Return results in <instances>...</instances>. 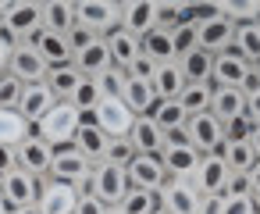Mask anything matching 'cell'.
I'll use <instances>...</instances> for the list:
<instances>
[{
	"mask_svg": "<svg viewBox=\"0 0 260 214\" xmlns=\"http://www.w3.org/2000/svg\"><path fill=\"white\" fill-rule=\"evenodd\" d=\"M40 29H43V4H36V0H11L0 18V36L11 47L29 43Z\"/></svg>",
	"mask_w": 260,
	"mask_h": 214,
	"instance_id": "6da1fadb",
	"label": "cell"
},
{
	"mask_svg": "<svg viewBox=\"0 0 260 214\" xmlns=\"http://www.w3.org/2000/svg\"><path fill=\"white\" fill-rule=\"evenodd\" d=\"M82 129V114L75 111V104H68V100H57L50 111H47V118L32 129L36 136H43L54 150L57 146H68V143H75V132Z\"/></svg>",
	"mask_w": 260,
	"mask_h": 214,
	"instance_id": "7a4b0ae2",
	"label": "cell"
},
{
	"mask_svg": "<svg viewBox=\"0 0 260 214\" xmlns=\"http://www.w3.org/2000/svg\"><path fill=\"white\" fill-rule=\"evenodd\" d=\"M89 175H93V161H86L75 150V143L54 150V164H50V178L54 182H68L79 193H89Z\"/></svg>",
	"mask_w": 260,
	"mask_h": 214,
	"instance_id": "3957f363",
	"label": "cell"
},
{
	"mask_svg": "<svg viewBox=\"0 0 260 214\" xmlns=\"http://www.w3.org/2000/svg\"><path fill=\"white\" fill-rule=\"evenodd\" d=\"M75 22L86 25L93 36H107L114 29H121V4L118 0H79Z\"/></svg>",
	"mask_w": 260,
	"mask_h": 214,
	"instance_id": "277c9868",
	"label": "cell"
},
{
	"mask_svg": "<svg viewBox=\"0 0 260 214\" xmlns=\"http://www.w3.org/2000/svg\"><path fill=\"white\" fill-rule=\"evenodd\" d=\"M89 193H93L104 207H118V203L125 200V193H128V175H125V168L107 164V161L93 164V175H89Z\"/></svg>",
	"mask_w": 260,
	"mask_h": 214,
	"instance_id": "5b68a950",
	"label": "cell"
},
{
	"mask_svg": "<svg viewBox=\"0 0 260 214\" xmlns=\"http://www.w3.org/2000/svg\"><path fill=\"white\" fill-rule=\"evenodd\" d=\"M93 114H96V129L107 139H125L132 132V125H136V114L128 111V104L121 97H104Z\"/></svg>",
	"mask_w": 260,
	"mask_h": 214,
	"instance_id": "8992f818",
	"label": "cell"
},
{
	"mask_svg": "<svg viewBox=\"0 0 260 214\" xmlns=\"http://www.w3.org/2000/svg\"><path fill=\"white\" fill-rule=\"evenodd\" d=\"M0 196H4L8 210L36 207V200H40V178L29 175V171H22V168H15V171H8L4 178H0Z\"/></svg>",
	"mask_w": 260,
	"mask_h": 214,
	"instance_id": "52a82bcc",
	"label": "cell"
},
{
	"mask_svg": "<svg viewBox=\"0 0 260 214\" xmlns=\"http://www.w3.org/2000/svg\"><path fill=\"white\" fill-rule=\"evenodd\" d=\"M157 200H160L164 214H200V203H203L192 178H168V186L157 193Z\"/></svg>",
	"mask_w": 260,
	"mask_h": 214,
	"instance_id": "ba28073f",
	"label": "cell"
},
{
	"mask_svg": "<svg viewBox=\"0 0 260 214\" xmlns=\"http://www.w3.org/2000/svg\"><path fill=\"white\" fill-rule=\"evenodd\" d=\"M15 161H18V168L22 171H29V175H36V178H50V164H54V146L43 139V136H29L25 143H18L15 146Z\"/></svg>",
	"mask_w": 260,
	"mask_h": 214,
	"instance_id": "9c48e42d",
	"label": "cell"
},
{
	"mask_svg": "<svg viewBox=\"0 0 260 214\" xmlns=\"http://www.w3.org/2000/svg\"><path fill=\"white\" fill-rule=\"evenodd\" d=\"M185 132H189L192 150H200V154H221V146H224V125L210 111L207 114H192L185 121Z\"/></svg>",
	"mask_w": 260,
	"mask_h": 214,
	"instance_id": "30bf717a",
	"label": "cell"
},
{
	"mask_svg": "<svg viewBox=\"0 0 260 214\" xmlns=\"http://www.w3.org/2000/svg\"><path fill=\"white\" fill-rule=\"evenodd\" d=\"M228 178H232V171H228L224 157L221 154H203L200 157V168L192 175V186H196L200 196H224Z\"/></svg>",
	"mask_w": 260,
	"mask_h": 214,
	"instance_id": "8fae6325",
	"label": "cell"
},
{
	"mask_svg": "<svg viewBox=\"0 0 260 214\" xmlns=\"http://www.w3.org/2000/svg\"><path fill=\"white\" fill-rule=\"evenodd\" d=\"M79 189L68 186V182H54V178H40V200H36V210L40 214H75V203H79Z\"/></svg>",
	"mask_w": 260,
	"mask_h": 214,
	"instance_id": "7c38bea8",
	"label": "cell"
},
{
	"mask_svg": "<svg viewBox=\"0 0 260 214\" xmlns=\"http://www.w3.org/2000/svg\"><path fill=\"white\" fill-rule=\"evenodd\" d=\"M8 75H15V79H18V82H25V86H32V82H47L50 65L36 54V47H32V43H18V47L11 50Z\"/></svg>",
	"mask_w": 260,
	"mask_h": 214,
	"instance_id": "4fadbf2b",
	"label": "cell"
},
{
	"mask_svg": "<svg viewBox=\"0 0 260 214\" xmlns=\"http://www.w3.org/2000/svg\"><path fill=\"white\" fill-rule=\"evenodd\" d=\"M157 18H160V4H157V0H128V4H121V29L132 33L136 40L153 33Z\"/></svg>",
	"mask_w": 260,
	"mask_h": 214,
	"instance_id": "5bb4252c",
	"label": "cell"
},
{
	"mask_svg": "<svg viewBox=\"0 0 260 214\" xmlns=\"http://www.w3.org/2000/svg\"><path fill=\"white\" fill-rule=\"evenodd\" d=\"M249 75H253V65H249L246 57H239L235 50H224V54L214 57V72H210V82H214V86L242 89Z\"/></svg>",
	"mask_w": 260,
	"mask_h": 214,
	"instance_id": "9a60e30c",
	"label": "cell"
},
{
	"mask_svg": "<svg viewBox=\"0 0 260 214\" xmlns=\"http://www.w3.org/2000/svg\"><path fill=\"white\" fill-rule=\"evenodd\" d=\"M125 175H128V186H136V189H150V193H160L164 186H168V171H164V164H160V157H146V154H139L128 168H125Z\"/></svg>",
	"mask_w": 260,
	"mask_h": 214,
	"instance_id": "2e32d148",
	"label": "cell"
},
{
	"mask_svg": "<svg viewBox=\"0 0 260 214\" xmlns=\"http://www.w3.org/2000/svg\"><path fill=\"white\" fill-rule=\"evenodd\" d=\"M32 47H36V54L50 65V68H64V65H75V54H72V43H68V36H57V33H47V29H40L32 40H29Z\"/></svg>",
	"mask_w": 260,
	"mask_h": 214,
	"instance_id": "e0dca14e",
	"label": "cell"
},
{
	"mask_svg": "<svg viewBox=\"0 0 260 214\" xmlns=\"http://www.w3.org/2000/svg\"><path fill=\"white\" fill-rule=\"evenodd\" d=\"M57 104V97L50 93V86L47 82H32V86H25V93H22V104H18V114L36 129L43 118H47V111Z\"/></svg>",
	"mask_w": 260,
	"mask_h": 214,
	"instance_id": "ac0fdd59",
	"label": "cell"
},
{
	"mask_svg": "<svg viewBox=\"0 0 260 214\" xmlns=\"http://www.w3.org/2000/svg\"><path fill=\"white\" fill-rule=\"evenodd\" d=\"M196 40H200V50H207L210 57H217V54L232 50V43H235V25H232L228 18L196 25Z\"/></svg>",
	"mask_w": 260,
	"mask_h": 214,
	"instance_id": "d6986e66",
	"label": "cell"
},
{
	"mask_svg": "<svg viewBox=\"0 0 260 214\" xmlns=\"http://www.w3.org/2000/svg\"><path fill=\"white\" fill-rule=\"evenodd\" d=\"M200 150H192V146H175V143H168L164 146V154H160V164H164V171L171 175V178H192L196 175V168H200Z\"/></svg>",
	"mask_w": 260,
	"mask_h": 214,
	"instance_id": "ffe728a7",
	"label": "cell"
},
{
	"mask_svg": "<svg viewBox=\"0 0 260 214\" xmlns=\"http://www.w3.org/2000/svg\"><path fill=\"white\" fill-rule=\"evenodd\" d=\"M104 40H107V50H111L114 68H121V72H128L132 61L143 54V40H136V36L125 33V29H114V33H107Z\"/></svg>",
	"mask_w": 260,
	"mask_h": 214,
	"instance_id": "44dd1931",
	"label": "cell"
},
{
	"mask_svg": "<svg viewBox=\"0 0 260 214\" xmlns=\"http://www.w3.org/2000/svg\"><path fill=\"white\" fill-rule=\"evenodd\" d=\"M128 139H132V146H136V154H146V157H160V154H164V146H168L164 132H160L146 114H143V118H136V125H132Z\"/></svg>",
	"mask_w": 260,
	"mask_h": 214,
	"instance_id": "7402d4cb",
	"label": "cell"
},
{
	"mask_svg": "<svg viewBox=\"0 0 260 214\" xmlns=\"http://www.w3.org/2000/svg\"><path fill=\"white\" fill-rule=\"evenodd\" d=\"M75 68H79L86 79H96V75H104L107 68H114L111 50H107V40L100 36V40H93L86 50H79V54H75Z\"/></svg>",
	"mask_w": 260,
	"mask_h": 214,
	"instance_id": "603a6c76",
	"label": "cell"
},
{
	"mask_svg": "<svg viewBox=\"0 0 260 214\" xmlns=\"http://www.w3.org/2000/svg\"><path fill=\"white\" fill-rule=\"evenodd\" d=\"M210 114H214L221 125H224L228 118H235V114H246V93H242V89H232V86H214Z\"/></svg>",
	"mask_w": 260,
	"mask_h": 214,
	"instance_id": "cb8c5ba5",
	"label": "cell"
},
{
	"mask_svg": "<svg viewBox=\"0 0 260 214\" xmlns=\"http://www.w3.org/2000/svg\"><path fill=\"white\" fill-rule=\"evenodd\" d=\"M43 29L68 36L75 29V4H68V0H47L43 4Z\"/></svg>",
	"mask_w": 260,
	"mask_h": 214,
	"instance_id": "d4e9b609",
	"label": "cell"
},
{
	"mask_svg": "<svg viewBox=\"0 0 260 214\" xmlns=\"http://www.w3.org/2000/svg\"><path fill=\"white\" fill-rule=\"evenodd\" d=\"M121 100L128 104V111H132L136 118H143V114H150V111H153L157 93H153V86H150V82H143V79H132V75H128V82H125V89H121Z\"/></svg>",
	"mask_w": 260,
	"mask_h": 214,
	"instance_id": "484cf974",
	"label": "cell"
},
{
	"mask_svg": "<svg viewBox=\"0 0 260 214\" xmlns=\"http://www.w3.org/2000/svg\"><path fill=\"white\" fill-rule=\"evenodd\" d=\"M143 54L150 57V61H157V65H171V61H178V54H175V40H171V29H153V33H146L143 36Z\"/></svg>",
	"mask_w": 260,
	"mask_h": 214,
	"instance_id": "4316f807",
	"label": "cell"
},
{
	"mask_svg": "<svg viewBox=\"0 0 260 214\" xmlns=\"http://www.w3.org/2000/svg\"><path fill=\"white\" fill-rule=\"evenodd\" d=\"M150 86H153L157 100H178V93L185 89V75H182L178 61H171V65H160Z\"/></svg>",
	"mask_w": 260,
	"mask_h": 214,
	"instance_id": "83f0119b",
	"label": "cell"
},
{
	"mask_svg": "<svg viewBox=\"0 0 260 214\" xmlns=\"http://www.w3.org/2000/svg\"><path fill=\"white\" fill-rule=\"evenodd\" d=\"M82 72L75 68V65H64V68H50V75H47V86H50V93L57 97V100H68L72 104V97H75V89L82 86Z\"/></svg>",
	"mask_w": 260,
	"mask_h": 214,
	"instance_id": "f1b7e54d",
	"label": "cell"
},
{
	"mask_svg": "<svg viewBox=\"0 0 260 214\" xmlns=\"http://www.w3.org/2000/svg\"><path fill=\"white\" fill-rule=\"evenodd\" d=\"M210 97H214V82H185V89L178 93V104L192 118V114H207L210 111Z\"/></svg>",
	"mask_w": 260,
	"mask_h": 214,
	"instance_id": "f546056e",
	"label": "cell"
},
{
	"mask_svg": "<svg viewBox=\"0 0 260 214\" xmlns=\"http://www.w3.org/2000/svg\"><path fill=\"white\" fill-rule=\"evenodd\" d=\"M146 118H150L164 136H168V132H175V129H182V125L189 121V114L182 111V104H178V100H157V104H153V111H150Z\"/></svg>",
	"mask_w": 260,
	"mask_h": 214,
	"instance_id": "4dcf8cb0",
	"label": "cell"
},
{
	"mask_svg": "<svg viewBox=\"0 0 260 214\" xmlns=\"http://www.w3.org/2000/svg\"><path fill=\"white\" fill-rule=\"evenodd\" d=\"M75 150H79L86 161L100 164V161H104V154H107V136H104L96 125H82V129L75 132Z\"/></svg>",
	"mask_w": 260,
	"mask_h": 214,
	"instance_id": "1f68e13d",
	"label": "cell"
},
{
	"mask_svg": "<svg viewBox=\"0 0 260 214\" xmlns=\"http://www.w3.org/2000/svg\"><path fill=\"white\" fill-rule=\"evenodd\" d=\"M32 136V125L18 114V111H0V143L4 146H18V143H25Z\"/></svg>",
	"mask_w": 260,
	"mask_h": 214,
	"instance_id": "d6a6232c",
	"label": "cell"
},
{
	"mask_svg": "<svg viewBox=\"0 0 260 214\" xmlns=\"http://www.w3.org/2000/svg\"><path fill=\"white\" fill-rule=\"evenodd\" d=\"M232 50L239 57H246L249 65H260V22H249V25H235V43Z\"/></svg>",
	"mask_w": 260,
	"mask_h": 214,
	"instance_id": "836d02e7",
	"label": "cell"
},
{
	"mask_svg": "<svg viewBox=\"0 0 260 214\" xmlns=\"http://www.w3.org/2000/svg\"><path fill=\"white\" fill-rule=\"evenodd\" d=\"M178 68L185 75V82H210V72H214V57L207 50H192L185 57H178Z\"/></svg>",
	"mask_w": 260,
	"mask_h": 214,
	"instance_id": "e575fe53",
	"label": "cell"
},
{
	"mask_svg": "<svg viewBox=\"0 0 260 214\" xmlns=\"http://www.w3.org/2000/svg\"><path fill=\"white\" fill-rule=\"evenodd\" d=\"M221 157H224V164H228L232 175H249V168L256 164V154H253L249 139L246 143H224L221 146Z\"/></svg>",
	"mask_w": 260,
	"mask_h": 214,
	"instance_id": "d590c367",
	"label": "cell"
},
{
	"mask_svg": "<svg viewBox=\"0 0 260 214\" xmlns=\"http://www.w3.org/2000/svg\"><path fill=\"white\" fill-rule=\"evenodd\" d=\"M114 210H118V214H153V210H160V200H157V193H150V189L128 186L125 200H121Z\"/></svg>",
	"mask_w": 260,
	"mask_h": 214,
	"instance_id": "8d00e7d4",
	"label": "cell"
},
{
	"mask_svg": "<svg viewBox=\"0 0 260 214\" xmlns=\"http://www.w3.org/2000/svg\"><path fill=\"white\" fill-rule=\"evenodd\" d=\"M100 100H104V89H100V82H96V79H82V86H79V89H75V97H72V104H75V111H79V114L96 111V107H100Z\"/></svg>",
	"mask_w": 260,
	"mask_h": 214,
	"instance_id": "74e56055",
	"label": "cell"
},
{
	"mask_svg": "<svg viewBox=\"0 0 260 214\" xmlns=\"http://www.w3.org/2000/svg\"><path fill=\"white\" fill-rule=\"evenodd\" d=\"M221 11H224V18L232 22V25H249V22H260V0H246V4H221Z\"/></svg>",
	"mask_w": 260,
	"mask_h": 214,
	"instance_id": "f35d334b",
	"label": "cell"
},
{
	"mask_svg": "<svg viewBox=\"0 0 260 214\" xmlns=\"http://www.w3.org/2000/svg\"><path fill=\"white\" fill-rule=\"evenodd\" d=\"M22 93H25V82H18L15 75H0V111H18L22 104Z\"/></svg>",
	"mask_w": 260,
	"mask_h": 214,
	"instance_id": "ab89813d",
	"label": "cell"
},
{
	"mask_svg": "<svg viewBox=\"0 0 260 214\" xmlns=\"http://www.w3.org/2000/svg\"><path fill=\"white\" fill-rule=\"evenodd\" d=\"M136 157H139V154H136V146H132V139H128V136H125V139H107V154H104V161H107V164L128 168Z\"/></svg>",
	"mask_w": 260,
	"mask_h": 214,
	"instance_id": "60d3db41",
	"label": "cell"
},
{
	"mask_svg": "<svg viewBox=\"0 0 260 214\" xmlns=\"http://www.w3.org/2000/svg\"><path fill=\"white\" fill-rule=\"evenodd\" d=\"M171 40H175V54H178V57L200 50V40H196V25H192V22H178V25L171 29Z\"/></svg>",
	"mask_w": 260,
	"mask_h": 214,
	"instance_id": "b9f144b4",
	"label": "cell"
},
{
	"mask_svg": "<svg viewBox=\"0 0 260 214\" xmlns=\"http://www.w3.org/2000/svg\"><path fill=\"white\" fill-rule=\"evenodd\" d=\"M253 136V118L249 114H235L224 121V143H246Z\"/></svg>",
	"mask_w": 260,
	"mask_h": 214,
	"instance_id": "7bdbcfd3",
	"label": "cell"
},
{
	"mask_svg": "<svg viewBox=\"0 0 260 214\" xmlns=\"http://www.w3.org/2000/svg\"><path fill=\"white\" fill-rule=\"evenodd\" d=\"M96 82H100L104 97H121V89H125V82H128V72H121V68H107L104 75H96Z\"/></svg>",
	"mask_w": 260,
	"mask_h": 214,
	"instance_id": "ee69618b",
	"label": "cell"
},
{
	"mask_svg": "<svg viewBox=\"0 0 260 214\" xmlns=\"http://www.w3.org/2000/svg\"><path fill=\"white\" fill-rule=\"evenodd\" d=\"M221 214H256V196H221Z\"/></svg>",
	"mask_w": 260,
	"mask_h": 214,
	"instance_id": "f6af8a7d",
	"label": "cell"
},
{
	"mask_svg": "<svg viewBox=\"0 0 260 214\" xmlns=\"http://www.w3.org/2000/svg\"><path fill=\"white\" fill-rule=\"evenodd\" d=\"M157 68H160L157 61H150L146 54H139V57L132 61V68H128V75H132V79H143V82H153V75H157Z\"/></svg>",
	"mask_w": 260,
	"mask_h": 214,
	"instance_id": "bcb514c9",
	"label": "cell"
},
{
	"mask_svg": "<svg viewBox=\"0 0 260 214\" xmlns=\"http://www.w3.org/2000/svg\"><path fill=\"white\" fill-rule=\"evenodd\" d=\"M93 40H100V36H93V33H89L86 25H79V22H75V29L68 33V43H72V54H79V50H86V47H89Z\"/></svg>",
	"mask_w": 260,
	"mask_h": 214,
	"instance_id": "7dc6e473",
	"label": "cell"
},
{
	"mask_svg": "<svg viewBox=\"0 0 260 214\" xmlns=\"http://www.w3.org/2000/svg\"><path fill=\"white\" fill-rule=\"evenodd\" d=\"M107 210H111V207H104L93 193H82L79 203H75V214H107Z\"/></svg>",
	"mask_w": 260,
	"mask_h": 214,
	"instance_id": "c3c4849f",
	"label": "cell"
},
{
	"mask_svg": "<svg viewBox=\"0 0 260 214\" xmlns=\"http://www.w3.org/2000/svg\"><path fill=\"white\" fill-rule=\"evenodd\" d=\"M224 196H253L249 193V175H232L224 186Z\"/></svg>",
	"mask_w": 260,
	"mask_h": 214,
	"instance_id": "681fc988",
	"label": "cell"
},
{
	"mask_svg": "<svg viewBox=\"0 0 260 214\" xmlns=\"http://www.w3.org/2000/svg\"><path fill=\"white\" fill-rule=\"evenodd\" d=\"M157 25H160V29H175V25H178V4H160Z\"/></svg>",
	"mask_w": 260,
	"mask_h": 214,
	"instance_id": "f907efd6",
	"label": "cell"
},
{
	"mask_svg": "<svg viewBox=\"0 0 260 214\" xmlns=\"http://www.w3.org/2000/svg\"><path fill=\"white\" fill-rule=\"evenodd\" d=\"M15 168H18V161H15V150L0 143V178H4L8 171H15Z\"/></svg>",
	"mask_w": 260,
	"mask_h": 214,
	"instance_id": "816d5d0a",
	"label": "cell"
},
{
	"mask_svg": "<svg viewBox=\"0 0 260 214\" xmlns=\"http://www.w3.org/2000/svg\"><path fill=\"white\" fill-rule=\"evenodd\" d=\"M246 114L253 118V125H260V89L246 97Z\"/></svg>",
	"mask_w": 260,
	"mask_h": 214,
	"instance_id": "f5cc1de1",
	"label": "cell"
},
{
	"mask_svg": "<svg viewBox=\"0 0 260 214\" xmlns=\"http://www.w3.org/2000/svg\"><path fill=\"white\" fill-rule=\"evenodd\" d=\"M11 50H15V47H11L4 36H0V75H4V72H8V65H11Z\"/></svg>",
	"mask_w": 260,
	"mask_h": 214,
	"instance_id": "db71d44e",
	"label": "cell"
},
{
	"mask_svg": "<svg viewBox=\"0 0 260 214\" xmlns=\"http://www.w3.org/2000/svg\"><path fill=\"white\" fill-rule=\"evenodd\" d=\"M249 193H253V196H260V161L249 168Z\"/></svg>",
	"mask_w": 260,
	"mask_h": 214,
	"instance_id": "11a10c76",
	"label": "cell"
},
{
	"mask_svg": "<svg viewBox=\"0 0 260 214\" xmlns=\"http://www.w3.org/2000/svg\"><path fill=\"white\" fill-rule=\"evenodd\" d=\"M249 146H253V154H256V161H260V125H253V136H249Z\"/></svg>",
	"mask_w": 260,
	"mask_h": 214,
	"instance_id": "9f6ffc18",
	"label": "cell"
},
{
	"mask_svg": "<svg viewBox=\"0 0 260 214\" xmlns=\"http://www.w3.org/2000/svg\"><path fill=\"white\" fill-rule=\"evenodd\" d=\"M11 214H40L36 207H22V210H11Z\"/></svg>",
	"mask_w": 260,
	"mask_h": 214,
	"instance_id": "6f0895ef",
	"label": "cell"
},
{
	"mask_svg": "<svg viewBox=\"0 0 260 214\" xmlns=\"http://www.w3.org/2000/svg\"><path fill=\"white\" fill-rule=\"evenodd\" d=\"M8 4H11V0H0V18H4V11H8Z\"/></svg>",
	"mask_w": 260,
	"mask_h": 214,
	"instance_id": "680465c9",
	"label": "cell"
},
{
	"mask_svg": "<svg viewBox=\"0 0 260 214\" xmlns=\"http://www.w3.org/2000/svg\"><path fill=\"white\" fill-rule=\"evenodd\" d=\"M0 214H11V210H8V203H4V196H0Z\"/></svg>",
	"mask_w": 260,
	"mask_h": 214,
	"instance_id": "91938a15",
	"label": "cell"
},
{
	"mask_svg": "<svg viewBox=\"0 0 260 214\" xmlns=\"http://www.w3.org/2000/svg\"><path fill=\"white\" fill-rule=\"evenodd\" d=\"M253 75H256V82H260V65H253Z\"/></svg>",
	"mask_w": 260,
	"mask_h": 214,
	"instance_id": "94428289",
	"label": "cell"
},
{
	"mask_svg": "<svg viewBox=\"0 0 260 214\" xmlns=\"http://www.w3.org/2000/svg\"><path fill=\"white\" fill-rule=\"evenodd\" d=\"M256 214H260V196H256Z\"/></svg>",
	"mask_w": 260,
	"mask_h": 214,
	"instance_id": "6125c7cd",
	"label": "cell"
},
{
	"mask_svg": "<svg viewBox=\"0 0 260 214\" xmlns=\"http://www.w3.org/2000/svg\"><path fill=\"white\" fill-rule=\"evenodd\" d=\"M153 214H164V210H153Z\"/></svg>",
	"mask_w": 260,
	"mask_h": 214,
	"instance_id": "be15d7a7",
	"label": "cell"
}]
</instances>
